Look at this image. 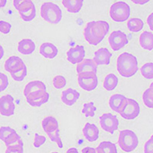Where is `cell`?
Returning <instances> with one entry per match:
<instances>
[{"label":"cell","instance_id":"6da1fadb","mask_svg":"<svg viewBox=\"0 0 153 153\" xmlns=\"http://www.w3.org/2000/svg\"><path fill=\"white\" fill-rule=\"evenodd\" d=\"M110 30V25L106 21H93L87 24L84 28V35L89 44L97 45L103 40V38Z\"/></svg>","mask_w":153,"mask_h":153},{"label":"cell","instance_id":"7a4b0ae2","mask_svg":"<svg viewBox=\"0 0 153 153\" xmlns=\"http://www.w3.org/2000/svg\"><path fill=\"white\" fill-rule=\"evenodd\" d=\"M117 71L124 77H131L136 74L139 69L136 56L128 52L122 53L117 58Z\"/></svg>","mask_w":153,"mask_h":153},{"label":"cell","instance_id":"3957f363","mask_svg":"<svg viewBox=\"0 0 153 153\" xmlns=\"http://www.w3.org/2000/svg\"><path fill=\"white\" fill-rule=\"evenodd\" d=\"M118 144L121 149L126 152H131L137 148L139 139L136 134L129 129L120 131Z\"/></svg>","mask_w":153,"mask_h":153},{"label":"cell","instance_id":"277c9868","mask_svg":"<svg viewBox=\"0 0 153 153\" xmlns=\"http://www.w3.org/2000/svg\"><path fill=\"white\" fill-rule=\"evenodd\" d=\"M41 16L45 21L57 24L62 19V11L56 4L47 2L41 6Z\"/></svg>","mask_w":153,"mask_h":153},{"label":"cell","instance_id":"5b68a950","mask_svg":"<svg viewBox=\"0 0 153 153\" xmlns=\"http://www.w3.org/2000/svg\"><path fill=\"white\" fill-rule=\"evenodd\" d=\"M130 6L125 2L119 1L111 5L110 10V17L117 22L126 21L130 16Z\"/></svg>","mask_w":153,"mask_h":153},{"label":"cell","instance_id":"8992f818","mask_svg":"<svg viewBox=\"0 0 153 153\" xmlns=\"http://www.w3.org/2000/svg\"><path fill=\"white\" fill-rule=\"evenodd\" d=\"M140 106L135 100L127 98L123 109L120 112L121 117L126 120H134L139 115Z\"/></svg>","mask_w":153,"mask_h":153},{"label":"cell","instance_id":"52a82bcc","mask_svg":"<svg viewBox=\"0 0 153 153\" xmlns=\"http://www.w3.org/2000/svg\"><path fill=\"white\" fill-rule=\"evenodd\" d=\"M100 123L101 128L104 131L113 134L119 128V120L117 116L110 113H104L100 117Z\"/></svg>","mask_w":153,"mask_h":153},{"label":"cell","instance_id":"ba28073f","mask_svg":"<svg viewBox=\"0 0 153 153\" xmlns=\"http://www.w3.org/2000/svg\"><path fill=\"white\" fill-rule=\"evenodd\" d=\"M78 84L87 91H94L98 85V78L95 73H83L78 74Z\"/></svg>","mask_w":153,"mask_h":153},{"label":"cell","instance_id":"9c48e42d","mask_svg":"<svg viewBox=\"0 0 153 153\" xmlns=\"http://www.w3.org/2000/svg\"><path fill=\"white\" fill-rule=\"evenodd\" d=\"M129 42L127 35L122 31H113L109 37V43L113 51H120Z\"/></svg>","mask_w":153,"mask_h":153},{"label":"cell","instance_id":"30bf717a","mask_svg":"<svg viewBox=\"0 0 153 153\" xmlns=\"http://www.w3.org/2000/svg\"><path fill=\"white\" fill-rule=\"evenodd\" d=\"M16 104L14 103V98L11 95L2 96L0 97V113L5 117H10L15 113Z\"/></svg>","mask_w":153,"mask_h":153},{"label":"cell","instance_id":"8fae6325","mask_svg":"<svg viewBox=\"0 0 153 153\" xmlns=\"http://www.w3.org/2000/svg\"><path fill=\"white\" fill-rule=\"evenodd\" d=\"M67 56L68 61L73 65L80 64L81 61H84L85 57V50L84 46L77 45L74 47L71 48L67 53Z\"/></svg>","mask_w":153,"mask_h":153},{"label":"cell","instance_id":"7c38bea8","mask_svg":"<svg viewBox=\"0 0 153 153\" xmlns=\"http://www.w3.org/2000/svg\"><path fill=\"white\" fill-rule=\"evenodd\" d=\"M112 57V53L106 48L98 49L94 53V61L97 65H110V58Z\"/></svg>","mask_w":153,"mask_h":153},{"label":"cell","instance_id":"4fadbf2b","mask_svg":"<svg viewBox=\"0 0 153 153\" xmlns=\"http://www.w3.org/2000/svg\"><path fill=\"white\" fill-rule=\"evenodd\" d=\"M25 66L24 61L18 56H12L5 63V69L10 74L19 71Z\"/></svg>","mask_w":153,"mask_h":153},{"label":"cell","instance_id":"5bb4252c","mask_svg":"<svg viewBox=\"0 0 153 153\" xmlns=\"http://www.w3.org/2000/svg\"><path fill=\"white\" fill-rule=\"evenodd\" d=\"M76 72L77 74L83 73H95L97 72V65H96L94 60L88 58L84 59L76 66Z\"/></svg>","mask_w":153,"mask_h":153},{"label":"cell","instance_id":"9a60e30c","mask_svg":"<svg viewBox=\"0 0 153 153\" xmlns=\"http://www.w3.org/2000/svg\"><path fill=\"white\" fill-rule=\"evenodd\" d=\"M126 99L127 98L125 96L122 94H114L110 98V101H109L110 108L115 112L120 113L125 106Z\"/></svg>","mask_w":153,"mask_h":153},{"label":"cell","instance_id":"2e32d148","mask_svg":"<svg viewBox=\"0 0 153 153\" xmlns=\"http://www.w3.org/2000/svg\"><path fill=\"white\" fill-rule=\"evenodd\" d=\"M80 93L72 88H68L62 92L61 100L68 106H72L80 98Z\"/></svg>","mask_w":153,"mask_h":153},{"label":"cell","instance_id":"e0dca14e","mask_svg":"<svg viewBox=\"0 0 153 153\" xmlns=\"http://www.w3.org/2000/svg\"><path fill=\"white\" fill-rule=\"evenodd\" d=\"M83 133L89 142H94L99 138V129L95 124L87 123L83 129Z\"/></svg>","mask_w":153,"mask_h":153},{"label":"cell","instance_id":"ac0fdd59","mask_svg":"<svg viewBox=\"0 0 153 153\" xmlns=\"http://www.w3.org/2000/svg\"><path fill=\"white\" fill-rule=\"evenodd\" d=\"M46 90L45 84L40 80H33V81L29 82L25 88L24 94L25 97L29 96L30 94H35L38 91H45Z\"/></svg>","mask_w":153,"mask_h":153},{"label":"cell","instance_id":"d6986e66","mask_svg":"<svg viewBox=\"0 0 153 153\" xmlns=\"http://www.w3.org/2000/svg\"><path fill=\"white\" fill-rule=\"evenodd\" d=\"M58 49L50 42H45L40 46V54L46 58L52 59L57 55Z\"/></svg>","mask_w":153,"mask_h":153},{"label":"cell","instance_id":"ffe728a7","mask_svg":"<svg viewBox=\"0 0 153 153\" xmlns=\"http://www.w3.org/2000/svg\"><path fill=\"white\" fill-rule=\"evenodd\" d=\"M18 50L20 53L25 55L31 54L35 51V44L31 39L25 38L20 41L18 46Z\"/></svg>","mask_w":153,"mask_h":153},{"label":"cell","instance_id":"44dd1931","mask_svg":"<svg viewBox=\"0 0 153 153\" xmlns=\"http://www.w3.org/2000/svg\"><path fill=\"white\" fill-rule=\"evenodd\" d=\"M139 43L143 48L148 51L153 49V34L150 31H145L139 36Z\"/></svg>","mask_w":153,"mask_h":153},{"label":"cell","instance_id":"7402d4cb","mask_svg":"<svg viewBox=\"0 0 153 153\" xmlns=\"http://www.w3.org/2000/svg\"><path fill=\"white\" fill-rule=\"evenodd\" d=\"M42 127L47 134L54 132L58 128V123L54 117H47L42 121Z\"/></svg>","mask_w":153,"mask_h":153},{"label":"cell","instance_id":"603a6c76","mask_svg":"<svg viewBox=\"0 0 153 153\" xmlns=\"http://www.w3.org/2000/svg\"><path fill=\"white\" fill-rule=\"evenodd\" d=\"M83 0H63L62 4L65 5L68 12L71 13H77L83 6Z\"/></svg>","mask_w":153,"mask_h":153},{"label":"cell","instance_id":"cb8c5ba5","mask_svg":"<svg viewBox=\"0 0 153 153\" xmlns=\"http://www.w3.org/2000/svg\"><path fill=\"white\" fill-rule=\"evenodd\" d=\"M97 153H117V146L110 141H103L96 149Z\"/></svg>","mask_w":153,"mask_h":153},{"label":"cell","instance_id":"d4e9b609","mask_svg":"<svg viewBox=\"0 0 153 153\" xmlns=\"http://www.w3.org/2000/svg\"><path fill=\"white\" fill-rule=\"evenodd\" d=\"M119 79L114 74H110L105 77L103 81V87L106 91H113L118 85Z\"/></svg>","mask_w":153,"mask_h":153},{"label":"cell","instance_id":"484cf974","mask_svg":"<svg viewBox=\"0 0 153 153\" xmlns=\"http://www.w3.org/2000/svg\"><path fill=\"white\" fill-rule=\"evenodd\" d=\"M13 4L19 12H27L35 6L33 2L31 0H14Z\"/></svg>","mask_w":153,"mask_h":153},{"label":"cell","instance_id":"4316f807","mask_svg":"<svg viewBox=\"0 0 153 153\" xmlns=\"http://www.w3.org/2000/svg\"><path fill=\"white\" fill-rule=\"evenodd\" d=\"M127 26L129 31L132 32H138L141 31L144 26V22L141 19L139 18H132L129 19L127 22Z\"/></svg>","mask_w":153,"mask_h":153},{"label":"cell","instance_id":"83f0119b","mask_svg":"<svg viewBox=\"0 0 153 153\" xmlns=\"http://www.w3.org/2000/svg\"><path fill=\"white\" fill-rule=\"evenodd\" d=\"M4 143H5V144L6 145L7 147L14 146H24L22 139L19 136V135H18V133L16 132H14V133H12L9 137L6 138L5 139Z\"/></svg>","mask_w":153,"mask_h":153},{"label":"cell","instance_id":"f1b7e54d","mask_svg":"<svg viewBox=\"0 0 153 153\" xmlns=\"http://www.w3.org/2000/svg\"><path fill=\"white\" fill-rule=\"evenodd\" d=\"M143 99L147 107L153 109V87H149L143 93Z\"/></svg>","mask_w":153,"mask_h":153},{"label":"cell","instance_id":"f546056e","mask_svg":"<svg viewBox=\"0 0 153 153\" xmlns=\"http://www.w3.org/2000/svg\"><path fill=\"white\" fill-rule=\"evenodd\" d=\"M141 74L148 80L153 79V62L146 63L141 68Z\"/></svg>","mask_w":153,"mask_h":153},{"label":"cell","instance_id":"4dcf8cb0","mask_svg":"<svg viewBox=\"0 0 153 153\" xmlns=\"http://www.w3.org/2000/svg\"><path fill=\"white\" fill-rule=\"evenodd\" d=\"M49 100V94L48 93L46 95L41 97L35 98V99H26L27 102L31 106H41L44 103H47Z\"/></svg>","mask_w":153,"mask_h":153},{"label":"cell","instance_id":"1f68e13d","mask_svg":"<svg viewBox=\"0 0 153 153\" xmlns=\"http://www.w3.org/2000/svg\"><path fill=\"white\" fill-rule=\"evenodd\" d=\"M96 110H97V108L94 106V103L91 102V103H84L82 113L85 115L86 117H93L95 114Z\"/></svg>","mask_w":153,"mask_h":153},{"label":"cell","instance_id":"d6a6232c","mask_svg":"<svg viewBox=\"0 0 153 153\" xmlns=\"http://www.w3.org/2000/svg\"><path fill=\"white\" fill-rule=\"evenodd\" d=\"M19 14L21 16L22 19L25 22H30L33 20L36 16V9L35 6H33L30 10L24 12H19Z\"/></svg>","mask_w":153,"mask_h":153},{"label":"cell","instance_id":"836d02e7","mask_svg":"<svg viewBox=\"0 0 153 153\" xmlns=\"http://www.w3.org/2000/svg\"><path fill=\"white\" fill-rule=\"evenodd\" d=\"M49 136V138L51 139V140L52 142H55L57 143V146L59 147L60 149L63 148V143L62 140L61 139V136H60V129H57V130L54 131V132H51V133L48 134Z\"/></svg>","mask_w":153,"mask_h":153},{"label":"cell","instance_id":"e575fe53","mask_svg":"<svg viewBox=\"0 0 153 153\" xmlns=\"http://www.w3.org/2000/svg\"><path fill=\"white\" fill-rule=\"evenodd\" d=\"M67 84V80L65 76L61 75H57L53 79V84L56 89H61L65 87Z\"/></svg>","mask_w":153,"mask_h":153},{"label":"cell","instance_id":"d590c367","mask_svg":"<svg viewBox=\"0 0 153 153\" xmlns=\"http://www.w3.org/2000/svg\"><path fill=\"white\" fill-rule=\"evenodd\" d=\"M16 132V130L10 127L7 126H2L0 128V139L2 141H5V139L7 137H9L10 135H12V133Z\"/></svg>","mask_w":153,"mask_h":153},{"label":"cell","instance_id":"8d00e7d4","mask_svg":"<svg viewBox=\"0 0 153 153\" xmlns=\"http://www.w3.org/2000/svg\"><path fill=\"white\" fill-rule=\"evenodd\" d=\"M11 75H12V78L14 79L15 80H16V81H22V80H23L27 75L26 65H25L22 69L19 71L11 74Z\"/></svg>","mask_w":153,"mask_h":153},{"label":"cell","instance_id":"74e56055","mask_svg":"<svg viewBox=\"0 0 153 153\" xmlns=\"http://www.w3.org/2000/svg\"><path fill=\"white\" fill-rule=\"evenodd\" d=\"M9 86V79L8 76L0 72V92H2Z\"/></svg>","mask_w":153,"mask_h":153},{"label":"cell","instance_id":"f35d334b","mask_svg":"<svg viewBox=\"0 0 153 153\" xmlns=\"http://www.w3.org/2000/svg\"><path fill=\"white\" fill-rule=\"evenodd\" d=\"M46 142V138L44 136H41L36 133L35 135V140H34V146L35 148H39Z\"/></svg>","mask_w":153,"mask_h":153},{"label":"cell","instance_id":"ab89813d","mask_svg":"<svg viewBox=\"0 0 153 153\" xmlns=\"http://www.w3.org/2000/svg\"><path fill=\"white\" fill-rule=\"evenodd\" d=\"M12 25L9 22L5 21H0V32L3 34H8L10 32Z\"/></svg>","mask_w":153,"mask_h":153},{"label":"cell","instance_id":"60d3db41","mask_svg":"<svg viewBox=\"0 0 153 153\" xmlns=\"http://www.w3.org/2000/svg\"><path fill=\"white\" fill-rule=\"evenodd\" d=\"M23 152H24L23 146H9V147H7L6 151H5V153H23Z\"/></svg>","mask_w":153,"mask_h":153},{"label":"cell","instance_id":"b9f144b4","mask_svg":"<svg viewBox=\"0 0 153 153\" xmlns=\"http://www.w3.org/2000/svg\"><path fill=\"white\" fill-rule=\"evenodd\" d=\"M145 153H153V135L152 137L146 142L144 147Z\"/></svg>","mask_w":153,"mask_h":153},{"label":"cell","instance_id":"7bdbcfd3","mask_svg":"<svg viewBox=\"0 0 153 153\" xmlns=\"http://www.w3.org/2000/svg\"><path fill=\"white\" fill-rule=\"evenodd\" d=\"M48 94L47 91H38V92L35 93V94H30L29 96L26 97V99H35V98L41 97H43V96L46 95Z\"/></svg>","mask_w":153,"mask_h":153},{"label":"cell","instance_id":"ee69618b","mask_svg":"<svg viewBox=\"0 0 153 153\" xmlns=\"http://www.w3.org/2000/svg\"><path fill=\"white\" fill-rule=\"evenodd\" d=\"M147 23H148L150 29L153 31V12L149 16L148 19H147Z\"/></svg>","mask_w":153,"mask_h":153},{"label":"cell","instance_id":"f6af8a7d","mask_svg":"<svg viewBox=\"0 0 153 153\" xmlns=\"http://www.w3.org/2000/svg\"><path fill=\"white\" fill-rule=\"evenodd\" d=\"M82 153H97L96 149L92 147H85L82 149Z\"/></svg>","mask_w":153,"mask_h":153},{"label":"cell","instance_id":"bcb514c9","mask_svg":"<svg viewBox=\"0 0 153 153\" xmlns=\"http://www.w3.org/2000/svg\"><path fill=\"white\" fill-rule=\"evenodd\" d=\"M132 2L138 4V5H144V4L149 2V0H138V1H136V0H132Z\"/></svg>","mask_w":153,"mask_h":153},{"label":"cell","instance_id":"7dc6e473","mask_svg":"<svg viewBox=\"0 0 153 153\" xmlns=\"http://www.w3.org/2000/svg\"><path fill=\"white\" fill-rule=\"evenodd\" d=\"M66 153H79V152L76 148H71L67 151Z\"/></svg>","mask_w":153,"mask_h":153},{"label":"cell","instance_id":"c3c4849f","mask_svg":"<svg viewBox=\"0 0 153 153\" xmlns=\"http://www.w3.org/2000/svg\"><path fill=\"white\" fill-rule=\"evenodd\" d=\"M4 53H5V51H4L3 47H2V46L0 45V60L2 59V57H3Z\"/></svg>","mask_w":153,"mask_h":153},{"label":"cell","instance_id":"681fc988","mask_svg":"<svg viewBox=\"0 0 153 153\" xmlns=\"http://www.w3.org/2000/svg\"><path fill=\"white\" fill-rule=\"evenodd\" d=\"M6 0H0V9L2 7H4L5 5H6Z\"/></svg>","mask_w":153,"mask_h":153},{"label":"cell","instance_id":"f907efd6","mask_svg":"<svg viewBox=\"0 0 153 153\" xmlns=\"http://www.w3.org/2000/svg\"><path fill=\"white\" fill-rule=\"evenodd\" d=\"M150 87H153V82L151 84V85H150Z\"/></svg>","mask_w":153,"mask_h":153},{"label":"cell","instance_id":"816d5d0a","mask_svg":"<svg viewBox=\"0 0 153 153\" xmlns=\"http://www.w3.org/2000/svg\"><path fill=\"white\" fill-rule=\"evenodd\" d=\"M51 153H58V152H51Z\"/></svg>","mask_w":153,"mask_h":153}]
</instances>
